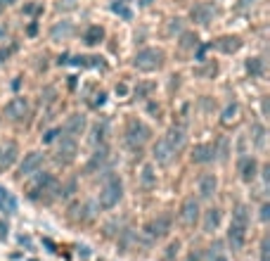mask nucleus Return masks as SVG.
Masks as SVG:
<instances>
[{
  "label": "nucleus",
  "instance_id": "f03ea898",
  "mask_svg": "<svg viewBox=\"0 0 270 261\" xmlns=\"http://www.w3.org/2000/svg\"><path fill=\"white\" fill-rule=\"evenodd\" d=\"M131 64L133 69L142 71V74H154V71H161L166 67V53H164V48L147 46L135 53Z\"/></svg>",
  "mask_w": 270,
  "mask_h": 261
},
{
  "label": "nucleus",
  "instance_id": "f704fd0d",
  "mask_svg": "<svg viewBox=\"0 0 270 261\" xmlns=\"http://www.w3.org/2000/svg\"><path fill=\"white\" fill-rule=\"evenodd\" d=\"M261 261H268V238H263L261 242Z\"/></svg>",
  "mask_w": 270,
  "mask_h": 261
},
{
  "label": "nucleus",
  "instance_id": "cd10ccee",
  "mask_svg": "<svg viewBox=\"0 0 270 261\" xmlns=\"http://www.w3.org/2000/svg\"><path fill=\"white\" fill-rule=\"evenodd\" d=\"M247 74L249 76H263L265 74V62H263V57H249L247 60Z\"/></svg>",
  "mask_w": 270,
  "mask_h": 261
},
{
  "label": "nucleus",
  "instance_id": "4c0bfd02",
  "mask_svg": "<svg viewBox=\"0 0 270 261\" xmlns=\"http://www.w3.org/2000/svg\"><path fill=\"white\" fill-rule=\"evenodd\" d=\"M15 0H0V8H8V5H12Z\"/></svg>",
  "mask_w": 270,
  "mask_h": 261
},
{
  "label": "nucleus",
  "instance_id": "7c9ffc66",
  "mask_svg": "<svg viewBox=\"0 0 270 261\" xmlns=\"http://www.w3.org/2000/svg\"><path fill=\"white\" fill-rule=\"evenodd\" d=\"M22 12L26 17H36V15H40L43 12V3H38V0H31L29 5H24L22 8Z\"/></svg>",
  "mask_w": 270,
  "mask_h": 261
},
{
  "label": "nucleus",
  "instance_id": "423d86ee",
  "mask_svg": "<svg viewBox=\"0 0 270 261\" xmlns=\"http://www.w3.org/2000/svg\"><path fill=\"white\" fill-rule=\"evenodd\" d=\"M60 192V181L52 173H33V183L29 188V197L31 200H43L45 195H57Z\"/></svg>",
  "mask_w": 270,
  "mask_h": 261
},
{
  "label": "nucleus",
  "instance_id": "a211bd4d",
  "mask_svg": "<svg viewBox=\"0 0 270 261\" xmlns=\"http://www.w3.org/2000/svg\"><path fill=\"white\" fill-rule=\"evenodd\" d=\"M194 24H201V26H206V24L213 22V17H216V8L211 5V3H197L190 12Z\"/></svg>",
  "mask_w": 270,
  "mask_h": 261
},
{
  "label": "nucleus",
  "instance_id": "b1692460",
  "mask_svg": "<svg viewBox=\"0 0 270 261\" xmlns=\"http://www.w3.org/2000/svg\"><path fill=\"white\" fill-rule=\"evenodd\" d=\"M249 133H251V136H249V140L254 143L256 150H263V147H265V126L256 121V123H251Z\"/></svg>",
  "mask_w": 270,
  "mask_h": 261
},
{
  "label": "nucleus",
  "instance_id": "2eb2a0df",
  "mask_svg": "<svg viewBox=\"0 0 270 261\" xmlns=\"http://www.w3.org/2000/svg\"><path fill=\"white\" fill-rule=\"evenodd\" d=\"M62 128L64 136H71V138H81L85 130H88V119H85L83 114H71L67 121H64V126H60Z\"/></svg>",
  "mask_w": 270,
  "mask_h": 261
},
{
  "label": "nucleus",
  "instance_id": "5701e85b",
  "mask_svg": "<svg viewBox=\"0 0 270 261\" xmlns=\"http://www.w3.org/2000/svg\"><path fill=\"white\" fill-rule=\"evenodd\" d=\"M107 159H109V150L104 145H100L97 150H95V154H93V159L88 161V173H93V171H97V169H102L104 164H107Z\"/></svg>",
  "mask_w": 270,
  "mask_h": 261
},
{
  "label": "nucleus",
  "instance_id": "6ab92c4d",
  "mask_svg": "<svg viewBox=\"0 0 270 261\" xmlns=\"http://www.w3.org/2000/svg\"><path fill=\"white\" fill-rule=\"evenodd\" d=\"M104 38H107V29H104V26H100V24H90V26L83 31V46L85 48L102 46V43H104Z\"/></svg>",
  "mask_w": 270,
  "mask_h": 261
},
{
  "label": "nucleus",
  "instance_id": "6e6552de",
  "mask_svg": "<svg viewBox=\"0 0 270 261\" xmlns=\"http://www.w3.org/2000/svg\"><path fill=\"white\" fill-rule=\"evenodd\" d=\"M178 216L185 228H194L201 219V207H199V200L194 195H187L185 200L180 202V209H178Z\"/></svg>",
  "mask_w": 270,
  "mask_h": 261
},
{
  "label": "nucleus",
  "instance_id": "f257e3e1",
  "mask_svg": "<svg viewBox=\"0 0 270 261\" xmlns=\"http://www.w3.org/2000/svg\"><path fill=\"white\" fill-rule=\"evenodd\" d=\"M251 226V211L244 202L235 204L230 216V226H228V245L232 252H242L244 242H247V231Z\"/></svg>",
  "mask_w": 270,
  "mask_h": 261
},
{
  "label": "nucleus",
  "instance_id": "f8f14e48",
  "mask_svg": "<svg viewBox=\"0 0 270 261\" xmlns=\"http://www.w3.org/2000/svg\"><path fill=\"white\" fill-rule=\"evenodd\" d=\"M242 46H244V40H242V36H237V33H225V36H218L213 43H211V48L213 50H218L221 55H235L242 50Z\"/></svg>",
  "mask_w": 270,
  "mask_h": 261
},
{
  "label": "nucleus",
  "instance_id": "4be33fe9",
  "mask_svg": "<svg viewBox=\"0 0 270 261\" xmlns=\"http://www.w3.org/2000/svg\"><path fill=\"white\" fill-rule=\"evenodd\" d=\"M156 183H159V176H156L154 164H145L140 169V188L142 190H152V188H156Z\"/></svg>",
  "mask_w": 270,
  "mask_h": 261
},
{
  "label": "nucleus",
  "instance_id": "aec40b11",
  "mask_svg": "<svg viewBox=\"0 0 270 261\" xmlns=\"http://www.w3.org/2000/svg\"><path fill=\"white\" fill-rule=\"evenodd\" d=\"M74 24L69 22V19H60V22L55 24L52 29H50V40L52 43H62V40H69L71 36H74Z\"/></svg>",
  "mask_w": 270,
  "mask_h": 261
},
{
  "label": "nucleus",
  "instance_id": "a878e982",
  "mask_svg": "<svg viewBox=\"0 0 270 261\" xmlns=\"http://www.w3.org/2000/svg\"><path fill=\"white\" fill-rule=\"evenodd\" d=\"M178 48L180 50H187V53H194L197 48H199V36L197 33H180V38H178Z\"/></svg>",
  "mask_w": 270,
  "mask_h": 261
},
{
  "label": "nucleus",
  "instance_id": "0eeeda50",
  "mask_svg": "<svg viewBox=\"0 0 270 261\" xmlns=\"http://www.w3.org/2000/svg\"><path fill=\"white\" fill-rule=\"evenodd\" d=\"M171 228H173V216H171L169 211H161V214L152 216V219L145 223V238L149 240V242H156V240L166 238L171 233Z\"/></svg>",
  "mask_w": 270,
  "mask_h": 261
},
{
  "label": "nucleus",
  "instance_id": "9d476101",
  "mask_svg": "<svg viewBox=\"0 0 270 261\" xmlns=\"http://www.w3.org/2000/svg\"><path fill=\"white\" fill-rule=\"evenodd\" d=\"M178 150L173 145H171L169 140L164 138H156L154 143H152V159L156 161V164H161V166H169V164H173V159L178 157Z\"/></svg>",
  "mask_w": 270,
  "mask_h": 261
},
{
  "label": "nucleus",
  "instance_id": "c756f323",
  "mask_svg": "<svg viewBox=\"0 0 270 261\" xmlns=\"http://www.w3.org/2000/svg\"><path fill=\"white\" fill-rule=\"evenodd\" d=\"M156 88L154 81H138V85H135V98L138 100H147L149 98V93Z\"/></svg>",
  "mask_w": 270,
  "mask_h": 261
},
{
  "label": "nucleus",
  "instance_id": "412c9836",
  "mask_svg": "<svg viewBox=\"0 0 270 261\" xmlns=\"http://www.w3.org/2000/svg\"><path fill=\"white\" fill-rule=\"evenodd\" d=\"M164 138L169 140L178 152H183L187 145V133H185V128H180V126H171V128L164 133Z\"/></svg>",
  "mask_w": 270,
  "mask_h": 261
},
{
  "label": "nucleus",
  "instance_id": "bb28decb",
  "mask_svg": "<svg viewBox=\"0 0 270 261\" xmlns=\"http://www.w3.org/2000/svg\"><path fill=\"white\" fill-rule=\"evenodd\" d=\"M0 211H8V214L17 211V200L12 197V192L8 188H3V185H0Z\"/></svg>",
  "mask_w": 270,
  "mask_h": 261
},
{
  "label": "nucleus",
  "instance_id": "7ed1b4c3",
  "mask_svg": "<svg viewBox=\"0 0 270 261\" xmlns=\"http://www.w3.org/2000/svg\"><path fill=\"white\" fill-rule=\"evenodd\" d=\"M124 136H126V145L131 150H142L149 143V138H152V128L142 119H128Z\"/></svg>",
  "mask_w": 270,
  "mask_h": 261
},
{
  "label": "nucleus",
  "instance_id": "39448f33",
  "mask_svg": "<svg viewBox=\"0 0 270 261\" xmlns=\"http://www.w3.org/2000/svg\"><path fill=\"white\" fill-rule=\"evenodd\" d=\"M55 161L60 166H71L76 161V154H78V140L71 138V136H60L55 140Z\"/></svg>",
  "mask_w": 270,
  "mask_h": 261
},
{
  "label": "nucleus",
  "instance_id": "e433bc0d",
  "mask_svg": "<svg viewBox=\"0 0 270 261\" xmlns=\"http://www.w3.org/2000/svg\"><path fill=\"white\" fill-rule=\"evenodd\" d=\"M187 261H201V259H199V254H194V252H192L190 256H187Z\"/></svg>",
  "mask_w": 270,
  "mask_h": 261
},
{
  "label": "nucleus",
  "instance_id": "2f4dec72",
  "mask_svg": "<svg viewBox=\"0 0 270 261\" xmlns=\"http://www.w3.org/2000/svg\"><path fill=\"white\" fill-rule=\"evenodd\" d=\"M178 249H180V240H171L164 252V261H173V256H178Z\"/></svg>",
  "mask_w": 270,
  "mask_h": 261
},
{
  "label": "nucleus",
  "instance_id": "473e14b6",
  "mask_svg": "<svg viewBox=\"0 0 270 261\" xmlns=\"http://www.w3.org/2000/svg\"><path fill=\"white\" fill-rule=\"evenodd\" d=\"M112 10H114V12H116V15H121V17H124V19H131V10H128V8H126V3H124V0H114V5H112Z\"/></svg>",
  "mask_w": 270,
  "mask_h": 261
},
{
  "label": "nucleus",
  "instance_id": "9b49d317",
  "mask_svg": "<svg viewBox=\"0 0 270 261\" xmlns=\"http://www.w3.org/2000/svg\"><path fill=\"white\" fill-rule=\"evenodd\" d=\"M258 159H256L254 154H242L237 159V173H239V181L242 183H254L256 178H258Z\"/></svg>",
  "mask_w": 270,
  "mask_h": 261
},
{
  "label": "nucleus",
  "instance_id": "f3484780",
  "mask_svg": "<svg viewBox=\"0 0 270 261\" xmlns=\"http://www.w3.org/2000/svg\"><path fill=\"white\" fill-rule=\"evenodd\" d=\"M218 176L216 173H201L197 181V192H199L201 200H213V195L218 192Z\"/></svg>",
  "mask_w": 270,
  "mask_h": 261
},
{
  "label": "nucleus",
  "instance_id": "ddd939ff",
  "mask_svg": "<svg viewBox=\"0 0 270 261\" xmlns=\"http://www.w3.org/2000/svg\"><path fill=\"white\" fill-rule=\"evenodd\" d=\"M218 147L213 143H197L190 152V161L192 164H211V161L218 159Z\"/></svg>",
  "mask_w": 270,
  "mask_h": 261
},
{
  "label": "nucleus",
  "instance_id": "20e7f679",
  "mask_svg": "<svg viewBox=\"0 0 270 261\" xmlns=\"http://www.w3.org/2000/svg\"><path fill=\"white\" fill-rule=\"evenodd\" d=\"M121 200H124V181L116 176V173H112V176L104 181V185H102L97 204H100L102 209H114Z\"/></svg>",
  "mask_w": 270,
  "mask_h": 261
},
{
  "label": "nucleus",
  "instance_id": "1a4fd4ad",
  "mask_svg": "<svg viewBox=\"0 0 270 261\" xmlns=\"http://www.w3.org/2000/svg\"><path fill=\"white\" fill-rule=\"evenodd\" d=\"M43 161H45V152L40 150H31V152L24 154V159L17 166V176L19 178H31L33 173H38L43 169Z\"/></svg>",
  "mask_w": 270,
  "mask_h": 261
},
{
  "label": "nucleus",
  "instance_id": "c9c22d12",
  "mask_svg": "<svg viewBox=\"0 0 270 261\" xmlns=\"http://www.w3.org/2000/svg\"><path fill=\"white\" fill-rule=\"evenodd\" d=\"M261 216H263V221L268 219V204H263V207H261Z\"/></svg>",
  "mask_w": 270,
  "mask_h": 261
},
{
  "label": "nucleus",
  "instance_id": "393cba45",
  "mask_svg": "<svg viewBox=\"0 0 270 261\" xmlns=\"http://www.w3.org/2000/svg\"><path fill=\"white\" fill-rule=\"evenodd\" d=\"M218 223H221V209L218 207L206 209V211H204V231L213 233L218 228Z\"/></svg>",
  "mask_w": 270,
  "mask_h": 261
},
{
  "label": "nucleus",
  "instance_id": "72a5a7b5",
  "mask_svg": "<svg viewBox=\"0 0 270 261\" xmlns=\"http://www.w3.org/2000/svg\"><path fill=\"white\" fill-rule=\"evenodd\" d=\"M57 10H60V12H62V10H76V0H60Z\"/></svg>",
  "mask_w": 270,
  "mask_h": 261
},
{
  "label": "nucleus",
  "instance_id": "4468645a",
  "mask_svg": "<svg viewBox=\"0 0 270 261\" xmlns=\"http://www.w3.org/2000/svg\"><path fill=\"white\" fill-rule=\"evenodd\" d=\"M5 114H8L10 121H24L26 114H29V100H26L24 95H15V98L5 105Z\"/></svg>",
  "mask_w": 270,
  "mask_h": 261
},
{
  "label": "nucleus",
  "instance_id": "dca6fc26",
  "mask_svg": "<svg viewBox=\"0 0 270 261\" xmlns=\"http://www.w3.org/2000/svg\"><path fill=\"white\" fill-rule=\"evenodd\" d=\"M19 159V147L17 143L8 140V143H0V171H10Z\"/></svg>",
  "mask_w": 270,
  "mask_h": 261
},
{
  "label": "nucleus",
  "instance_id": "c85d7f7f",
  "mask_svg": "<svg viewBox=\"0 0 270 261\" xmlns=\"http://www.w3.org/2000/svg\"><path fill=\"white\" fill-rule=\"evenodd\" d=\"M216 74H218V64L213 60L204 62L201 67H197V69H194V76H199V78H213Z\"/></svg>",
  "mask_w": 270,
  "mask_h": 261
}]
</instances>
